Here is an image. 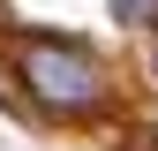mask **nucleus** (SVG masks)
Listing matches in <instances>:
<instances>
[{
  "label": "nucleus",
  "mask_w": 158,
  "mask_h": 151,
  "mask_svg": "<svg viewBox=\"0 0 158 151\" xmlns=\"http://www.w3.org/2000/svg\"><path fill=\"white\" fill-rule=\"evenodd\" d=\"M113 15L128 30H158V0H113Z\"/></svg>",
  "instance_id": "f03ea898"
},
{
  "label": "nucleus",
  "mask_w": 158,
  "mask_h": 151,
  "mask_svg": "<svg viewBox=\"0 0 158 151\" xmlns=\"http://www.w3.org/2000/svg\"><path fill=\"white\" fill-rule=\"evenodd\" d=\"M151 76H158V30H151Z\"/></svg>",
  "instance_id": "7ed1b4c3"
},
{
  "label": "nucleus",
  "mask_w": 158,
  "mask_h": 151,
  "mask_svg": "<svg viewBox=\"0 0 158 151\" xmlns=\"http://www.w3.org/2000/svg\"><path fill=\"white\" fill-rule=\"evenodd\" d=\"M15 68H23L30 98L45 113H90L106 106V61H98L90 45H75V38H23V53H15Z\"/></svg>",
  "instance_id": "f257e3e1"
}]
</instances>
